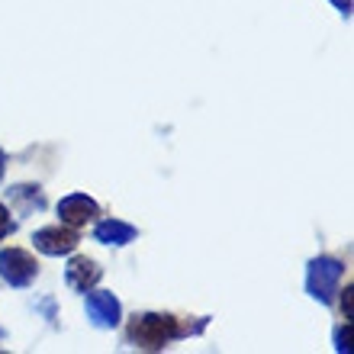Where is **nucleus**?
<instances>
[{
  "label": "nucleus",
  "mask_w": 354,
  "mask_h": 354,
  "mask_svg": "<svg viewBox=\"0 0 354 354\" xmlns=\"http://www.w3.org/2000/svg\"><path fill=\"white\" fill-rule=\"evenodd\" d=\"M103 277V268L93 258H87V254H77V258H71L65 268V283L75 293H87V290H93L97 283H100Z\"/></svg>",
  "instance_id": "obj_7"
},
{
  "label": "nucleus",
  "mask_w": 354,
  "mask_h": 354,
  "mask_svg": "<svg viewBox=\"0 0 354 354\" xmlns=\"http://www.w3.org/2000/svg\"><path fill=\"white\" fill-rule=\"evenodd\" d=\"M335 351L338 354H351V326H338L335 328Z\"/></svg>",
  "instance_id": "obj_10"
},
{
  "label": "nucleus",
  "mask_w": 354,
  "mask_h": 354,
  "mask_svg": "<svg viewBox=\"0 0 354 354\" xmlns=\"http://www.w3.org/2000/svg\"><path fill=\"white\" fill-rule=\"evenodd\" d=\"M87 319L97 328H116L122 322V303L106 290H87Z\"/></svg>",
  "instance_id": "obj_5"
},
{
  "label": "nucleus",
  "mask_w": 354,
  "mask_h": 354,
  "mask_svg": "<svg viewBox=\"0 0 354 354\" xmlns=\"http://www.w3.org/2000/svg\"><path fill=\"white\" fill-rule=\"evenodd\" d=\"M342 277H345V264L332 254H319L306 268V293L322 306H332L338 287H342Z\"/></svg>",
  "instance_id": "obj_2"
},
{
  "label": "nucleus",
  "mask_w": 354,
  "mask_h": 354,
  "mask_svg": "<svg viewBox=\"0 0 354 354\" xmlns=\"http://www.w3.org/2000/svg\"><path fill=\"white\" fill-rule=\"evenodd\" d=\"M39 277V261L26 248H3L0 252V280L17 290H26Z\"/></svg>",
  "instance_id": "obj_3"
},
{
  "label": "nucleus",
  "mask_w": 354,
  "mask_h": 354,
  "mask_svg": "<svg viewBox=\"0 0 354 354\" xmlns=\"http://www.w3.org/2000/svg\"><path fill=\"white\" fill-rule=\"evenodd\" d=\"M7 200L13 203L19 216H32V213H42L46 209V194H42V187L36 184H17L7 190Z\"/></svg>",
  "instance_id": "obj_9"
},
{
  "label": "nucleus",
  "mask_w": 354,
  "mask_h": 354,
  "mask_svg": "<svg viewBox=\"0 0 354 354\" xmlns=\"http://www.w3.org/2000/svg\"><path fill=\"white\" fill-rule=\"evenodd\" d=\"M332 3H335V10L342 17H351V0H332Z\"/></svg>",
  "instance_id": "obj_12"
},
{
  "label": "nucleus",
  "mask_w": 354,
  "mask_h": 354,
  "mask_svg": "<svg viewBox=\"0 0 354 354\" xmlns=\"http://www.w3.org/2000/svg\"><path fill=\"white\" fill-rule=\"evenodd\" d=\"M3 174H7V151L0 149V184H3Z\"/></svg>",
  "instance_id": "obj_14"
},
{
  "label": "nucleus",
  "mask_w": 354,
  "mask_h": 354,
  "mask_svg": "<svg viewBox=\"0 0 354 354\" xmlns=\"http://www.w3.org/2000/svg\"><path fill=\"white\" fill-rule=\"evenodd\" d=\"M13 232H17V219L10 216V209H7V206L0 203V242H3L7 235H13Z\"/></svg>",
  "instance_id": "obj_11"
},
{
  "label": "nucleus",
  "mask_w": 354,
  "mask_h": 354,
  "mask_svg": "<svg viewBox=\"0 0 354 354\" xmlns=\"http://www.w3.org/2000/svg\"><path fill=\"white\" fill-rule=\"evenodd\" d=\"M58 219L65 225H71V229H81V225L93 223L97 216H100V206H97V200L87 194H68L58 200Z\"/></svg>",
  "instance_id": "obj_6"
},
{
  "label": "nucleus",
  "mask_w": 354,
  "mask_h": 354,
  "mask_svg": "<svg viewBox=\"0 0 354 354\" xmlns=\"http://www.w3.org/2000/svg\"><path fill=\"white\" fill-rule=\"evenodd\" d=\"M206 322H209V319H206ZM206 322L184 326V322L177 316H171V313H139V316H132L129 328H126V338H129V345L142 348V351H161V348H168L177 338L200 335L206 328Z\"/></svg>",
  "instance_id": "obj_1"
},
{
  "label": "nucleus",
  "mask_w": 354,
  "mask_h": 354,
  "mask_svg": "<svg viewBox=\"0 0 354 354\" xmlns=\"http://www.w3.org/2000/svg\"><path fill=\"white\" fill-rule=\"evenodd\" d=\"M77 242H81L77 229H71V225H65V223L46 225V229L32 232V245H36V252L48 254V258H62V254H71V252L77 248Z\"/></svg>",
  "instance_id": "obj_4"
},
{
  "label": "nucleus",
  "mask_w": 354,
  "mask_h": 354,
  "mask_svg": "<svg viewBox=\"0 0 354 354\" xmlns=\"http://www.w3.org/2000/svg\"><path fill=\"white\" fill-rule=\"evenodd\" d=\"M342 309H345V319H351V287H345V297H342Z\"/></svg>",
  "instance_id": "obj_13"
},
{
  "label": "nucleus",
  "mask_w": 354,
  "mask_h": 354,
  "mask_svg": "<svg viewBox=\"0 0 354 354\" xmlns=\"http://www.w3.org/2000/svg\"><path fill=\"white\" fill-rule=\"evenodd\" d=\"M136 235H139V229L122 223V219H100V223L93 225V242L113 245V248H122V245L136 242Z\"/></svg>",
  "instance_id": "obj_8"
}]
</instances>
